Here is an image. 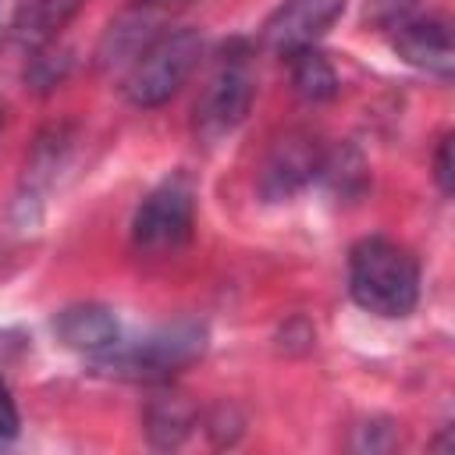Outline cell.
<instances>
[{
  "label": "cell",
  "mask_w": 455,
  "mask_h": 455,
  "mask_svg": "<svg viewBox=\"0 0 455 455\" xmlns=\"http://www.w3.org/2000/svg\"><path fill=\"white\" fill-rule=\"evenodd\" d=\"M348 295L373 316L402 320L419 302L416 256L380 235L359 238L348 252Z\"/></svg>",
  "instance_id": "1"
},
{
  "label": "cell",
  "mask_w": 455,
  "mask_h": 455,
  "mask_svg": "<svg viewBox=\"0 0 455 455\" xmlns=\"http://www.w3.org/2000/svg\"><path fill=\"white\" fill-rule=\"evenodd\" d=\"M203 57V36L196 28H164L149 36L128 60L121 92L132 107L167 103L196 71Z\"/></svg>",
  "instance_id": "2"
},
{
  "label": "cell",
  "mask_w": 455,
  "mask_h": 455,
  "mask_svg": "<svg viewBox=\"0 0 455 455\" xmlns=\"http://www.w3.org/2000/svg\"><path fill=\"white\" fill-rule=\"evenodd\" d=\"M206 348V331L196 320H178L167 323L132 345H114L103 355H96V363L110 373L132 377V380H167L171 373H178L181 366L196 363Z\"/></svg>",
  "instance_id": "3"
},
{
  "label": "cell",
  "mask_w": 455,
  "mask_h": 455,
  "mask_svg": "<svg viewBox=\"0 0 455 455\" xmlns=\"http://www.w3.org/2000/svg\"><path fill=\"white\" fill-rule=\"evenodd\" d=\"M196 228V196L185 178H167L160 181L132 217V249L139 256L160 259L174 256L178 249L188 245Z\"/></svg>",
  "instance_id": "4"
},
{
  "label": "cell",
  "mask_w": 455,
  "mask_h": 455,
  "mask_svg": "<svg viewBox=\"0 0 455 455\" xmlns=\"http://www.w3.org/2000/svg\"><path fill=\"white\" fill-rule=\"evenodd\" d=\"M256 100V75L245 53H231L217 64V71L210 75L203 96L196 100V114H192V128L196 139L203 142H220L224 135H231L249 107Z\"/></svg>",
  "instance_id": "5"
},
{
  "label": "cell",
  "mask_w": 455,
  "mask_h": 455,
  "mask_svg": "<svg viewBox=\"0 0 455 455\" xmlns=\"http://www.w3.org/2000/svg\"><path fill=\"white\" fill-rule=\"evenodd\" d=\"M320 167H323V146L306 132H288L270 146L259 167V196L267 203L291 199L313 178H320Z\"/></svg>",
  "instance_id": "6"
},
{
  "label": "cell",
  "mask_w": 455,
  "mask_h": 455,
  "mask_svg": "<svg viewBox=\"0 0 455 455\" xmlns=\"http://www.w3.org/2000/svg\"><path fill=\"white\" fill-rule=\"evenodd\" d=\"M341 14H345V0H284L270 14L263 36L274 53L288 57L302 46H316V39L327 36V28Z\"/></svg>",
  "instance_id": "7"
},
{
  "label": "cell",
  "mask_w": 455,
  "mask_h": 455,
  "mask_svg": "<svg viewBox=\"0 0 455 455\" xmlns=\"http://www.w3.org/2000/svg\"><path fill=\"white\" fill-rule=\"evenodd\" d=\"M387 28H395L391 46L405 64H412L427 75H437V78H451L455 46H451L448 21H441V18H402Z\"/></svg>",
  "instance_id": "8"
},
{
  "label": "cell",
  "mask_w": 455,
  "mask_h": 455,
  "mask_svg": "<svg viewBox=\"0 0 455 455\" xmlns=\"http://www.w3.org/2000/svg\"><path fill=\"white\" fill-rule=\"evenodd\" d=\"M53 331L68 348L85 352L92 359L121 341V323H117L114 309H107L100 302H78V306L60 309L53 316Z\"/></svg>",
  "instance_id": "9"
},
{
  "label": "cell",
  "mask_w": 455,
  "mask_h": 455,
  "mask_svg": "<svg viewBox=\"0 0 455 455\" xmlns=\"http://www.w3.org/2000/svg\"><path fill=\"white\" fill-rule=\"evenodd\" d=\"M82 7H85V0H18L11 28L21 43L46 46Z\"/></svg>",
  "instance_id": "10"
},
{
  "label": "cell",
  "mask_w": 455,
  "mask_h": 455,
  "mask_svg": "<svg viewBox=\"0 0 455 455\" xmlns=\"http://www.w3.org/2000/svg\"><path fill=\"white\" fill-rule=\"evenodd\" d=\"M196 427V409L181 395H156L146 405V437L156 448H178Z\"/></svg>",
  "instance_id": "11"
},
{
  "label": "cell",
  "mask_w": 455,
  "mask_h": 455,
  "mask_svg": "<svg viewBox=\"0 0 455 455\" xmlns=\"http://www.w3.org/2000/svg\"><path fill=\"white\" fill-rule=\"evenodd\" d=\"M288 68H291V85L306 103H323L338 96V71L316 46H302L288 53Z\"/></svg>",
  "instance_id": "12"
},
{
  "label": "cell",
  "mask_w": 455,
  "mask_h": 455,
  "mask_svg": "<svg viewBox=\"0 0 455 455\" xmlns=\"http://www.w3.org/2000/svg\"><path fill=\"white\" fill-rule=\"evenodd\" d=\"M412 7H416V0H366V18H373L377 25H395V21L409 18Z\"/></svg>",
  "instance_id": "13"
},
{
  "label": "cell",
  "mask_w": 455,
  "mask_h": 455,
  "mask_svg": "<svg viewBox=\"0 0 455 455\" xmlns=\"http://www.w3.org/2000/svg\"><path fill=\"white\" fill-rule=\"evenodd\" d=\"M21 427V416H18V405H14V395L0 373V437H14Z\"/></svg>",
  "instance_id": "14"
},
{
  "label": "cell",
  "mask_w": 455,
  "mask_h": 455,
  "mask_svg": "<svg viewBox=\"0 0 455 455\" xmlns=\"http://www.w3.org/2000/svg\"><path fill=\"white\" fill-rule=\"evenodd\" d=\"M434 181L444 196H451V135H444L437 142V153H434Z\"/></svg>",
  "instance_id": "15"
},
{
  "label": "cell",
  "mask_w": 455,
  "mask_h": 455,
  "mask_svg": "<svg viewBox=\"0 0 455 455\" xmlns=\"http://www.w3.org/2000/svg\"><path fill=\"white\" fill-rule=\"evenodd\" d=\"M0 128H4V107H0Z\"/></svg>",
  "instance_id": "16"
}]
</instances>
